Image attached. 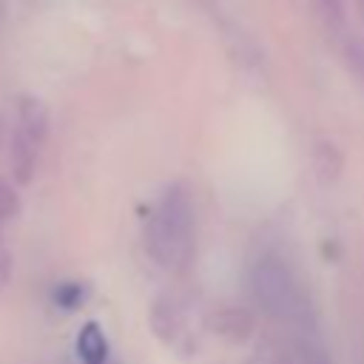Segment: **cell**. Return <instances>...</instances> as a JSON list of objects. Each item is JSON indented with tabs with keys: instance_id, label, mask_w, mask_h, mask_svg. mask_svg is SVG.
Masks as SVG:
<instances>
[{
	"instance_id": "6da1fadb",
	"label": "cell",
	"mask_w": 364,
	"mask_h": 364,
	"mask_svg": "<svg viewBox=\"0 0 364 364\" xmlns=\"http://www.w3.org/2000/svg\"><path fill=\"white\" fill-rule=\"evenodd\" d=\"M145 247L159 267H179L193 250V205L182 185L159 193L145 219Z\"/></svg>"
},
{
	"instance_id": "7a4b0ae2",
	"label": "cell",
	"mask_w": 364,
	"mask_h": 364,
	"mask_svg": "<svg viewBox=\"0 0 364 364\" xmlns=\"http://www.w3.org/2000/svg\"><path fill=\"white\" fill-rule=\"evenodd\" d=\"M250 293L262 310L279 321L304 318V296L290 264L276 253H262L250 264Z\"/></svg>"
},
{
	"instance_id": "3957f363",
	"label": "cell",
	"mask_w": 364,
	"mask_h": 364,
	"mask_svg": "<svg viewBox=\"0 0 364 364\" xmlns=\"http://www.w3.org/2000/svg\"><path fill=\"white\" fill-rule=\"evenodd\" d=\"M46 136H48V108L37 97H20L17 122L9 139V168L17 185H28L34 179Z\"/></svg>"
},
{
	"instance_id": "277c9868",
	"label": "cell",
	"mask_w": 364,
	"mask_h": 364,
	"mask_svg": "<svg viewBox=\"0 0 364 364\" xmlns=\"http://www.w3.org/2000/svg\"><path fill=\"white\" fill-rule=\"evenodd\" d=\"M208 330L228 344H245L256 333V316L239 304H219L208 313Z\"/></svg>"
},
{
	"instance_id": "5b68a950",
	"label": "cell",
	"mask_w": 364,
	"mask_h": 364,
	"mask_svg": "<svg viewBox=\"0 0 364 364\" xmlns=\"http://www.w3.org/2000/svg\"><path fill=\"white\" fill-rule=\"evenodd\" d=\"M151 327H154V333L168 347H176L182 341V336H185V316H182L179 304L173 299L154 301V307H151Z\"/></svg>"
},
{
	"instance_id": "8992f818",
	"label": "cell",
	"mask_w": 364,
	"mask_h": 364,
	"mask_svg": "<svg viewBox=\"0 0 364 364\" xmlns=\"http://www.w3.org/2000/svg\"><path fill=\"white\" fill-rule=\"evenodd\" d=\"M77 355L82 364H105L108 361V338L100 330V324L88 321L77 333Z\"/></svg>"
},
{
	"instance_id": "52a82bcc",
	"label": "cell",
	"mask_w": 364,
	"mask_h": 364,
	"mask_svg": "<svg viewBox=\"0 0 364 364\" xmlns=\"http://www.w3.org/2000/svg\"><path fill=\"white\" fill-rule=\"evenodd\" d=\"M313 171L321 182H336L344 171V154L336 142H316L313 148Z\"/></svg>"
},
{
	"instance_id": "ba28073f",
	"label": "cell",
	"mask_w": 364,
	"mask_h": 364,
	"mask_svg": "<svg viewBox=\"0 0 364 364\" xmlns=\"http://www.w3.org/2000/svg\"><path fill=\"white\" fill-rule=\"evenodd\" d=\"M20 213V193L11 182L0 179V225H6L9 219H14Z\"/></svg>"
},
{
	"instance_id": "9c48e42d",
	"label": "cell",
	"mask_w": 364,
	"mask_h": 364,
	"mask_svg": "<svg viewBox=\"0 0 364 364\" xmlns=\"http://www.w3.org/2000/svg\"><path fill=\"white\" fill-rule=\"evenodd\" d=\"M85 299V287L80 282H63L57 290H54V301L63 307V310H74L80 307Z\"/></svg>"
},
{
	"instance_id": "30bf717a",
	"label": "cell",
	"mask_w": 364,
	"mask_h": 364,
	"mask_svg": "<svg viewBox=\"0 0 364 364\" xmlns=\"http://www.w3.org/2000/svg\"><path fill=\"white\" fill-rule=\"evenodd\" d=\"M318 14L324 17V23L330 28H341L344 23V0H316Z\"/></svg>"
},
{
	"instance_id": "8fae6325",
	"label": "cell",
	"mask_w": 364,
	"mask_h": 364,
	"mask_svg": "<svg viewBox=\"0 0 364 364\" xmlns=\"http://www.w3.org/2000/svg\"><path fill=\"white\" fill-rule=\"evenodd\" d=\"M299 353H301V361L304 364H330L324 347H318L316 341H301L299 344Z\"/></svg>"
},
{
	"instance_id": "7c38bea8",
	"label": "cell",
	"mask_w": 364,
	"mask_h": 364,
	"mask_svg": "<svg viewBox=\"0 0 364 364\" xmlns=\"http://www.w3.org/2000/svg\"><path fill=\"white\" fill-rule=\"evenodd\" d=\"M9 279H11V256L0 250V290L9 284Z\"/></svg>"
},
{
	"instance_id": "4fadbf2b",
	"label": "cell",
	"mask_w": 364,
	"mask_h": 364,
	"mask_svg": "<svg viewBox=\"0 0 364 364\" xmlns=\"http://www.w3.org/2000/svg\"><path fill=\"white\" fill-rule=\"evenodd\" d=\"M0 136H3V119H0Z\"/></svg>"
},
{
	"instance_id": "5bb4252c",
	"label": "cell",
	"mask_w": 364,
	"mask_h": 364,
	"mask_svg": "<svg viewBox=\"0 0 364 364\" xmlns=\"http://www.w3.org/2000/svg\"><path fill=\"white\" fill-rule=\"evenodd\" d=\"M0 233H3V225H0Z\"/></svg>"
},
{
	"instance_id": "9a60e30c",
	"label": "cell",
	"mask_w": 364,
	"mask_h": 364,
	"mask_svg": "<svg viewBox=\"0 0 364 364\" xmlns=\"http://www.w3.org/2000/svg\"><path fill=\"white\" fill-rule=\"evenodd\" d=\"M282 364H290V361H282Z\"/></svg>"
}]
</instances>
